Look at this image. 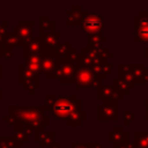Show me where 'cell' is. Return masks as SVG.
Listing matches in <instances>:
<instances>
[{"instance_id":"4","label":"cell","mask_w":148,"mask_h":148,"mask_svg":"<svg viewBox=\"0 0 148 148\" xmlns=\"http://www.w3.org/2000/svg\"><path fill=\"white\" fill-rule=\"evenodd\" d=\"M134 42L148 43V10H140L133 18Z\"/></svg>"},{"instance_id":"18","label":"cell","mask_w":148,"mask_h":148,"mask_svg":"<svg viewBox=\"0 0 148 148\" xmlns=\"http://www.w3.org/2000/svg\"><path fill=\"white\" fill-rule=\"evenodd\" d=\"M135 119V114L131 111H124V126H128L131 121Z\"/></svg>"},{"instance_id":"12","label":"cell","mask_w":148,"mask_h":148,"mask_svg":"<svg viewBox=\"0 0 148 148\" xmlns=\"http://www.w3.org/2000/svg\"><path fill=\"white\" fill-rule=\"evenodd\" d=\"M132 143L134 148H148V132H134Z\"/></svg>"},{"instance_id":"22","label":"cell","mask_w":148,"mask_h":148,"mask_svg":"<svg viewBox=\"0 0 148 148\" xmlns=\"http://www.w3.org/2000/svg\"><path fill=\"white\" fill-rule=\"evenodd\" d=\"M145 58H147V59H148V47H146V49H145Z\"/></svg>"},{"instance_id":"6","label":"cell","mask_w":148,"mask_h":148,"mask_svg":"<svg viewBox=\"0 0 148 148\" xmlns=\"http://www.w3.org/2000/svg\"><path fill=\"white\" fill-rule=\"evenodd\" d=\"M98 120L116 121L118 120V102H103L98 105Z\"/></svg>"},{"instance_id":"15","label":"cell","mask_w":148,"mask_h":148,"mask_svg":"<svg viewBox=\"0 0 148 148\" xmlns=\"http://www.w3.org/2000/svg\"><path fill=\"white\" fill-rule=\"evenodd\" d=\"M44 37H42V39L44 40V46L47 47L49 50L51 49H56V45L58 43V36L60 35L59 32H47V34H42Z\"/></svg>"},{"instance_id":"21","label":"cell","mask_w":148,"mask_h":148,"mask_svg":"<svg viewBox=\"0 0 148 148\" xmlns=\"http://www.w3.org/2000/svg\"><path fill=\"white\" fill-rule=\"evenodd\" d=\"M145 105H146V111H145V120L148 121V99L145 101Z\"/></svg>"},{"instance_id":"8","label":"cell","mask_w":148,"mask_h":148,"mask_svg":"<svg viewBox=\"0 0 148 148\" xmlns=\"http://www.w3.org/2000/svg\"><path fill=\"white\" fill-rule=\"evenodd\" d=\"M135 84L148 83V68L145 64H128Z\"/></svg>"},{"instance_id":"20","label":"cell","mask_w":148,"mask_h":148,"mask_svg":"<svg viewBox=\"0 0 148 148\" xmlns=\"http://www.w3.org/2000/svg\"><path fill=\"white\" fill-rule=\"evenodd\" d=\"M113 148H134L132 142H125V143H113Z\"/></svg>"},{"instance_id":"1","label":"cell","mask_w":148,"mask_h":148,"mask_svg":"<svg viewBox=\"0 0 148 148\" xmlns=\"http://www.w3.org/2000/svg\"><path fill=\"white\" fill-rule=\"evenodd\" d=\"M8 114L16 119V124L23 121L25 126L39 127L42 125H49V117L44 116L40 109L32 106H9Z\"/></svg>"},{"instance_id":"3","label":"cell","mask_w":148,"mask_h":148,"mask_svg":"<svg viewBox=\"0 0 148 148\" xmlns=\"http://www.w3.org/2000/svg\"><path fill=\"white\" fill-rule=\"evenodd\" d=\"M71 82H74L76 87L80 88H89V87H99L102 84V80L97 77L90 67L79 66Z\"/></svg>"},{"instance_id":"11","label":"cell","mask_w":148,"mask_h":148,"mask_svg":"<svg viewBox=\"0 0 148 148\" xmlns=\"http://www.w3.org/2000/svg\"><path fill=\"white\" fill-rule=\"evenodd\" d=\"M91 71L94 72V74L97 77L103 80V79H106L109 76L110 72L112 71V64H110V62H101V64H97V65L92 66Z\"/></svg>"},{"instance_id":"7","label":"cell","mask_w":148,"mask_h":148,"mask_svg":"<svg viewBox=\"0 0 148 148\" xmlns=\"http://www.w3.org/2000/svg\"><path fill=\"white\" fill-rule=\"evenodd\" d=\"M98 91V98L103 102H118L124 98V95H121L113 86H104L101 84L97 88Z\"/></svg>"},{"instance_id":"9","label":"cell","mask_w":148,"mask_h":148,"mask_svg":"<svg viewBox=\"0 0 148 148\" xmlns=\"http://www.w3.org/2000/svg\"><path fill=\"white\" fill-rule=\"evenodd\" d=\"M130 133L126 132L121 126H114L108 133V140L112 143H125L130 142Z\"/></svg>"},{"instance_id":"10","label":"cell","mask_w":148,"mask_h":148,"mask_svg":"<svg viewBox=\"0 0 148 148\" xmlns=\"http://www.w3.org/2000/svg\"><path fill=\"white\" fill-rule=\"evenodd\" d=\"M32 22H21L18 23L17 27H15V34L18 36L20 40L22 42V44H24V42H28L31 39L32 37Z\"/></svg>"},{"instance_id":"16","label":"cell","mask_w":148,"mask_h":148,"mask_svg":"<svg viewBox=\"0 0 148 148\" xmlns=\"http://www.w3.org/2000/svg\"><path fill=\"white\" fill-rule=\"evenodd\" d=\"M28 49H29V54H37L39 56V53L42 52L44 45L39 39H32L30 43H28Z\"/></svg>"},{"instance_id":"2","label":"cell","mask_w":148,"mask_h":148,"mask_svg":"<svg viewBox=\"0 0 148 148\" xmlns=\"http://www.w3.org/2000/svg\"><path fill=\"white\" fill-rule=\"evenodd\" d=\"M52 101L47 102L51 105V111L58 119H71L73 113L81 108V101H76L75 96H50Z\"/></svg>"},{"instance_id":"5","label":"cell","mask_w":148,"mask_h":148,"mask_svg":"<svg viewBox=\"0 0 148 148\" xmlns=\"http://www.w3.org/2000/svg\"><path fill=\"white\" fill-rule=\"evenodd\" d=\"M82 30L90 36L101 35L103 28V20L96 13H84L81 18Z\"/></svg>"},{"instance_id":"19","label":"cell","mask_w":148,"mask_h":148,"mask_svg":"<svg viewBox=\"0 0 148 148\" xmlns=\"http://www.w3.org/2000/svg\"><path fill=\"white\" fill-rule=\"evenodd\" d=\"M72 146H73V148H102V146L99 143H87V145L73 143Z\"/></svg>"},{"instance_id":"17","label":"cell","mask_w":148,"mask_h":148,"mask_svg":"<svg viewBox=\"0 0 148 148\" xmlns=\"http://www.w3.org/2000/svg\"><path fill=\"white\" fill-rule=\"evenodd\" d=\"M52 138H53V133H47V132H45V131H43V130H39V132H38V136H36V142L38 141L39 143H40V146H43V143H44V140H46V143L49 145L51 141H52Z\"/></svg>"},{"instance_id":"14","label":"cell","mask_w":148,"mask_h":148,"mask_svg":"<svg viewBox=\"0 0 148 148\" xmlns=\"http://www.w3.org/2000/svg\"><path fill=\"white\" fill-rule=\"evenodd\" d=\"M121 95H127V94H130V91L132 90V89H134V86L133 84H131V83H128V82H126V81H124V80H121V79H114L113 80V84H112Z\"/></svg>"},{"instance_id":"13","label":"cell","mask_w":148,"mask_h":148,"mask_svg":"<svg viewBox=\"0 0 148 148\" xmlns=\"http://www.w3.org/2000/svg\"><path fill=\"white\" fill-rule=\"evenodd\" d=\"M57 64V60H56V57L51 56V54H46V57H43L42 58V62H40V68L43 69V72H45L46 74H49L51 71L54 69ZM45 74V75H46Z\"/></svg>"}]
</instances>
